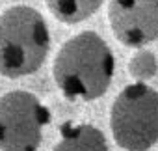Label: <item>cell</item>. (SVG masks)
Returning <instances> with one entry per match:
<instances>
[{"mask_svg":"<svg viewBox=\"0 0 158 151\" xmlns=\"http://www.w3.org/2000/svg\"><path fill=\"white\" fill-rule=\"evenodd\" d=\"M114 140L127 151H147L158 142V92L143 82L121 90L110 110Z\"/></svg>","mask_w":158,"mask_h":151,"instance_id":"3957f363","label":"cell"},{"mask_svg":"<svg viewBox=\"0 0 158 151\" xmlns=\"http://www.w3.org/2000/svg\"><path fill=\"white\" fill-rule=\"evenodd\" d=\"M128 71H130L132 77L138 79L139 82L152 79L154 75H156V71H158L156 56L151 50H139V52H136L130 58V62H128Z\"/></svg>","mask_w":158,"mask_h":151,"instance_id":"ba28073f","label":"cell"},{"mask_svg":"<svg viewBox=\"0 0 158 151\" xmlns=\"http://www.w3.org/2000/svg\"><path fill=\"white\" fill-rule=\"evenodd\" d=\"M47 6L58 21L76 24L95 15L102 6V0H47Z\"/></svg>","mask_w":158,"mask_h":151,"instance_id":"52a82bcc","label":"cell"},{"mask_svg":"<svg viewBox=\"0 0 158 151\" xmlns=\"http://www.w3.org/2000/svg\"><path fill=\"white\" fill-rule=\"evenodd\" d=\"M48 121V108L34 93H4L0 97V151H37Z\"/></svg>","mask_w":158,"mask_h":151,"instance_id":"277c9868","label":"cell"},{"mask_svg":"<svg viewBox=\"0 0 158 151\" xmlns=\"http://www.w3.org/2000/svg\"><path fill=\"white\" fill-rule=\"evenodd\" d=\"M50 50L43 15L30 6H11L0 15V75L21 79L35 73Z\"/></svg>","mask_w":158,"mask_h":151,"instance_id":"7a4b0ae2","label":"cell"},{"mask_svg":"<svg viewBox=\"0 0 158 151\" xmlns=\"http://www.w3.org/2000/svg\"><path fill=\"white\" fill-rule=\"evenodd\" d=\"M115 71L114 52L95 32H80L65 41L52 63L54 82L67 99L93 101L104 95Z\"/></svg>","mask_w":158,"mask_h":151,"instance_id":"6da1fadb","label":"cell"},{"mask_svg":"<svg viewBox=\"0 0 158 151\" xmlns=\"http://www.w3.org/2000/svg\"><path fill=\"white\" fill-rule=\"evenodd\" d=\"M108 19L119 43L141 49L158 37V0H110Z\"/></svg>","mask_w":158,"mask_h":151,"instance_id":"5b68a950","label":"cell"},{"mask_svg":"<svg viewBox=\"0 0 158 151\" xmlns=\"http://www.w3.org/2000/svg\"><path fill=\"white\" fill-rule=\"evenodd\" d=\"M52 151H108V142L95 125L67 121L60 127V140Z\"/></svg>","mask_w":158,"mask_h":151,"instance_id":"8992f818","label":"cell"}]
</instances>
